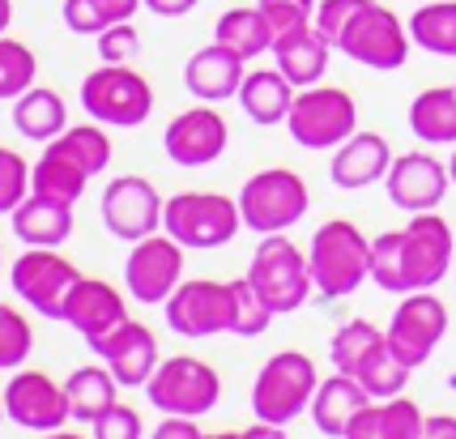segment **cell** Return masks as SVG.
Returning <instances> with one entry per match:
<instances>
[{
  "instance_id": "6da1fadb",
  "label": "cell",
  "mask_w": 456,
  "mask_h": 439,
  "mask_svg": "<svg viewBox=\"0 0 456 439\" xmlns=\"http://www.w3.org/2000/svg\"><path fill=\"white\" fill-rule=\"evenodd\" d=\"M307 269H312L316 295H324V299L354 295L358 286L371 278V240L346 218L324 222L316 235H312Z\"/></svg>"
},
{
  "instance_id": "7a4b0ae2",
  "label": "cell",
  "mask_w": 456,
  "mask_h": 439,
  "mask_svg": "<svg viewBox=\"0 0 456 439\" xmlns=\"http://www.w3.org/2000/svg\"><path fill=\"white\" fill-rule=\"evenodd\" d=\"M248 281L256 286L260 299L273 307V316L298 312L316 290L312 269H307V252L295 240H286V231L281 235H260L252 264H248Z\"/></svg>"
},
{
  "instance_id": "3957f363",
  "label": "cell",
  "mask_w": 456,
  "mask_h": 439,
  "mask_svg": "<svg viewBox=\"0 0 456 439\" xmlns=\"http://www.w3.org/2000/svg\"><path fill=\"white\" fill-rule=\"evenodd\" d=\"M320 388L316 362L307 359L303 350H278L273 359L256 371L252 384V414L260 422H295L303 410H312V397Z\"/></svg>"
},
{
  "instance_id": "277c9868",
  "label": "cell",
  "mask_w": 456,
  "mask_h": 439,
  "mask_svg": "<svg viewBox=\"0 0 456 439\" xmlns=\"http://www.w3.org/2000/svg\"><path fill=\"white\" fill-rule=\"evenodd\" d=\"M235 200H239V214H243V226L256 231V235H281L295 222H303V214L312 209V192H307L303 175H295L290 167L256 171L252 180L239 188Z\"/></svg>"
},
{
  "instance_id": "5b68a950",
  "label": "cell",
  "mask_w": 456,
  "mask_h": 439,
  "mask_svg": "<svg viewBox=\"0 0 456 439\" xmlns=\"http://www.w3.org/2000/svg\"><path fill=\"white\" fill-rule=\"evenodd\" d=\"M162 231L183 248H226L243 231V214H239L235 197L222 192H175L162 209Z\"/></svg>"
},
{
  "instance_id": "8992f818",
  "label": "cell",
  "mask_w": 456,
  "mask_h": 439,
  "mask_svg": "<svg viewBox=\"0 0 456 439\" xmlns=\"http://www.w3.org/2000/svg\"><path fill=\"white\" fill-rule=\"evenodd\" d=\"M81 107L86 116L111 128H141L154 111V90L128 64H102L81 81Z\"/></svg>"
},
{
  "instance_id": "52a82bcc",
  "label": "cell",
  "mask_w": 456,
  "mask_h": 439,
  "mask_svg": "<svg viewBox=\"0 0 456 439\" xmlns=\"http://www.w3.org/2000/svg\"><path fill=\"white\" fill-rule=\"evenodd\" d=\"M286 128L303 150H338L341 141L358 133V102L338 85H307L290 102Z\"/></svg>"
},
{
  "instance_id": "ba28073f",
  "label": "cell",
  "mask_w": 456,
  "mask_h": 439,
  "mask_svg": "<svg viewBox=\"0 0 456 439\" xmlns=\"http://www.w3.org/2000/svg\"><path fill=\"white\" fill-rule=\"evenodd\" d=\"M410 26L388 9V4H362L354 13V21L341 30V39L333 43L341 56H350L354 64L379 69V73H393L410 61Z\"/></svg>"
},
{
  "instance_id": "9c48e42d",
  "label": "cell",
  "mask_w": 456,
  "mask_h": 439,
  "mask_svg": "<svg viewBox=\"0 0 456 439\" xmlns=\"http://www.w3.org/2000/svg\"><path fill=\"white\" fill-rule=\"evenodd\" d=\"M150 401L162 414H183V419H200L209 414L222 397V376L209 362L192 359V354H175V359L159 362V371L145 384Z\"/></svg>"
},
{
  "instance_id": "30bf717a",
  "label": "cell",
  "mask_w": 456,
  "mask_h": 439,
  "mask_svg": "<svg viewBox=\"0 0 456 439\" xmlns=\"http://www.w3.org/2000/svg\"><path fill=\"white\" fill-rule=\"evenodd\" d=\"M162 307H167V324L179 337H218V333L235 329V290H231V281H179L175 295Z\"/></svg>"
},
{
  "instance_id": "8fae6325",
  "label": "cell",
  "mask_w": 456,
  "mask_h": 439,
  "mask_svg": "<svg viewBox=\"0 0 456 439\" xmlns=\"http://www.w3.org/2000/svg\"><path fill=\"white\" fill-rule=\"evenodd\" d=\"M444 333H448V307H444L439 295H427V290H410V295L397 303L388 329H384L388 350H393L410 371H418L422 362L436 354V346L444 341Z\"/></svg>"
},
{
  "instance_id": "7c38bea8",
  "label": "cell",
  "mask_w": 456,
  "mask_h": 439,
  "mask_svg": "<svg viewBox=\"0 0 456 439\" xmlns=\"http://www.w3.org/2000/svg\"><path fill=\"white\" fill-rule=\"evenodd\" d=\"M81 269L73 260L56 252V248H26L18 260H13V290H18L21 303H30L39 316L47 320H60L64 312V299H69V290L77 286Z\"/></svg>"
},
{
  "instance_id": "4fadbf2b",
  "label": "cell",
  "mask_w": 456,
  "mask_h": 439,
  "mask_svg": "<svg viewBox=\"0 0 456 439\" xmlns=\"http://www.w3.org/2000/svg\"><path fill=\"white\" fill-rule=\"evenodd\" d=\"M102 226L124 243H141L162 231V209L167 200L145 175H119L102 188Z\"/></svg>"
},
{
  "instance_id": "5bb4252c",
  "label": "cell",
  "mask_w": 456,
  "mask_h": 439,
  "mask_svg": "<svg viewBox=\"0 0 456 439\" xmlns=\"http://www.w3.org/2000/svg\"><path fill=\"white\" fill-rule=\"evenodd\" d=\"M401 248H405V295L439 286L448 278V269L456 264L452 226L439 218L436 209L410 218V226L401 231Z\"/></svg>"
},
{
  "instance_id": "9a60e30c",
  "label": "cell",
  "mask_w": 456,
  "mask_h": 439,
  "mask_svg": "<svg viewBox=\"0 0 456 439\" xmlns=\"http://www.w3.org/2000/svg\"><path fill=\"white\" fill-rule=\"evenodd\" d=\"M86 346L99 354V362L111 367V376L119 379V388H145L162 362L159 337H154L141 320H119L116 329L90 337Z\"/></svg>"
},
{
  "instance_id": "2e32d148",
  "label": "cell",
  "mask_w": 456,
  "mask_h": 439,
  "mask_svg": "<svg viewBox=\"0 0 456 439\" xmlns=\"http://www.w3.org/2000/svg\"><path fill=\"white\" fill-rule=\"evenodd\" d=\"M124 281L137 303H167L183 281V243H175L171 235H150V240L133 243Z\"/></svg>"
},
{
  "instance_id": "e0dca14e",
  "label": "cell",
  "mask_w": 456,
  "mask_h": 439,
  "mask_svg": "<svg viewBox=\"0 0 456 439\" xmlns=\"http://www.w3.org/2000/svg\"><path fill=\"white\" fill-rule=\"evenodd\" d=\"M226 120L214 111V102H200V107H188L179 111L175 120L167 124L162 133V150L175 167H209L226 154Z\"/></svg>"
},
{
  "instance_id": "ac0fdd59",
  "label": "cell",
  "mask_w": 456,
  "mask_h": 439,
  "mask_svg": "<svg viewBox=\"0 0 456 439\" xmlns=\"http://www.w3.org/2000/svg\"><path fill=\"white\" fill-rule=\"evenodd\" d=\"M4 414L26 431H60L69 414V397L47 371H13L4 384Z\"/></svg>"
},
{
  "instance_id": "d6986e66",
  "label": "cell",
  "mask_w": 456,
  "mask_h": 439,
  "mask_svg": "<svg viewBox=\"0 0 456 439\" xmlns=\"http://www.w3.org/2000/svg\"><path fill=\"white\" fill-rule=\"evenodd\" d=\"M448 183H452L448 167L439 159H431V154H422V150L393 159L388 175H384L388 200H393L397 209H405V214H427V209H436L439 200L448 197Z\"/></svg>"
},
{
  "instance_id": "ffe728a7",
  "label": "cell",
  "mask_w": 456,
  "mask_h": 439,
  "mask_svg": "<svg viewBox=\"0 0 456 439\" xmlns=\"http://www.w3.org/2000/svg\"><path fill=\"white\" fill-rule=\"evenodd\" d=\"M393 145L388 137H379V133H354V137H346L333 150V162H329V180L338 183L341 192H358V188H371L388 175V167H393Z\"/></svg>"
},
{
  "instance_id": "44dd1931",
  "label": "cell",
  "mask_w": 456,
  "mask_h": 439,
  "mask_svg": "<svg viewBox=\"0 0 456 439\" xmlns=\"http://www.w3.org/2000/svg\"><path fill=\"white\" fill-rule=\"evenodd\" d=\"M60 320L90 341V337H99V333H107V329H116L119 320H128V307H124V295H119L111 281H99V278H86V273H81L77 286H73L69 299H64Z\"/></svg>"
},
{
  "instance_id": "7402d4cb",
  "label": "cell",
  "mask_w": 456,
  "mask_h": 439,
  "mask_svg": "<svg viewBox=\"0 0 456 439\" xmlns=\"http://www.w3.org/2000/svg\"><path fill=\"white\" fill-rule=\"evenodd\" d=\"M243 77H248L243 73V56L231 52V47H222L218 39L209 43V47H200V52H192V61L183 64V85L200 102L235 99Z\"/></svg>"
},
{
  "instance_id": "603a6c76",
  "label": "cell",
  "mask_w": 456,
  "mask_h": 439,
  "mask_svg": "<svg viewBox=\"0 0 456 439\" xmlns=\"http://www.w3.org/2000/svg\"><path fill=\"white\" fill-rule=\"evenodd\" d=\"M273 56H278V69L290 77L295 90H307V85H320L324 73H329V56H333V43L324 39L312 26H298V30H286L273 39Z\"/></svg>"
},
{
  "instance_id": "cb8c5ba5",
  "label": "cell",
  "mask_w": 456,
  "mask_h": 439,
  "mask_svg": "<svg viewBox=\"0 0 456 439\" xmlns=\"http://www.w3.org/2000/svg\"><path fill=\"white\" fill-rule=\"evenodd\" d=\"M367 405H371V393H367L354 376L333 371L329 379H320L316 397H312V422H316L329 439H346L350 422H354Z\"/></svg>"
},
{
  "instance_id": "d4e9b609",
  "label": "cell",
  "mask_w": 456,
  "mask_h": 439,
  "mask_svg": "<svg viewBox=\"0 0 456 439\" xmlns=\"http://www.w3.org/2000/svg\"><path fill=\"white\" fill-rule=\"evenodd\" d=\"M9 222H13V235L26 248H60L73 235V205L56 197H43V192H30L9 214Z\"/></svg>"
},
{
  "instance_id": "484cf974",
  "label": "cell",
  "mask_w": 456,
  "mask_h": 439,
  "mask_svg": "<svg viewBox=\"0 0 456 439\" xmlns=\"http://www.w3.org/2000/svg\"><path fill=\"white\" fill-rule=\"evenodd\" d=\"M295 85L290 77L281 73V69H256V73H248L243 85H239V107H243V116L252 124H286L290 116V102H295Z\"/></svg>"
},
{
  "instance_id": "4316f807",
  "label": "cell",
  "mask_w": 456,
  "mask_h": 439,
  "mask_svg": "<svg viewBox=\"0 0 456 439\" xmlns=\"http://www.w3.org/2000/svg\"><path fill=\"white\" fill-rule=\"evenodd\" d=\"M422 422H427V414H422L410 397L371 401V405L350 422L346 439H418L422 435Z\"/></svg>"
},
{
  "instance_id": "83f0119b",
  "label": "cell",
  "mask_w": 456,
  "mask_h": 439,
  "mask_svg": "<svg viewBox=\"0 0 456 439\" xmlns=\"http://www.w3.org/2000/svg\"><path fill=\"white\" fill-rule=\"evenodd\" d=\"M64 397H69V414L73 422H90L107 414L111 405L119 401V379L111 376V367L107 362H90V367H77L73 376L64 379Z\"/></svg>"
},
{
  "instance_id": "f1b7e54d",
  "label": "cell",
  "mask_w": 456,
  "mask_h": 439,
  "mask_svg": "<svg viewBox=\"0 0 456 439\" xmlns=\"http://www.w3.org/2000/svg\"><path fill=\"white\" fill-rule=\"evenodd\" d=\"M410 128L427 145H456V85H431L410 102Z\"/></svg>"
},
{
  "instance_id": "f546056e",
  "label": "cell",
  "mask_w": 456,
  "mask_h": 439,
  "mask_svg": "<svg viewBox=\"0 0 456 439\" xmlns=\"http://www.w3.org/2000/svg\"><path fill=\"white\" fill-rule=\"evenodd\" d=\"M69 124V111H64V99L56 90H43V85H30L21 99H13V128H18L26 141H56Z\"/></svg>"
},
{
  "instance_id": "4dcf8cb0",
  "label": "cell",
  "mask_w": 456,
  "mask_h": 439,
  "mask_svg": "<svg viewBox=\"0 0 456 439\" xmlns=\"http://www.w3.org/2000/svg\"><path fill=\"white\" fill-rule=\"evenodd\" d=\"M86 183H90V171H86L77 159H69L64 150H56L52 141H47L43 159L30 167V192L69 200V205H77V197L86 192Z\"/></svg>"
},
{
  "instance_id": "1f68e13d",
  "label": "cell",
  "mask_w": 456,
  "mask_h": 439,
  "mask_svg": "<svg viewBox=\"0 0 456 439\" xmlns=\"http://www.w3.org/2000/svg\"><path fill=\"white\" fill-rule=\"evenodd\" d=\"M214 39H218L222 47L239 52L243 61H252V56L273 52V26L260 13V4H243V9H226V13H222Z\"/></svg>"
},
{
  "instance_id": "d6a6232c",
  "label": "cell",
  "mask_w": 456,
  "mask_h": 439,
  "mask_svg": "<svg viewBox=\"0 0 456 439\" xmlns=\"http://www.w3.org/2000/svg\"><path fill=\"white\" fill-rule=\"evenodd\" d=\"M405 26L414 47L431 56H456V0H422Z\"/></svg>"
},
{
  "instance_id": "836d02e7",
  "label": "cell",
  "mask_w": 456,
  "mask_h": 439,
  "mask_svg": "<svg viewBox=\"0 0 456 439\" xmlns=\"http://www.w3.org/2000/svg\"><path fill=\"white\" fill-rule=\"evenodd\" d=\"M354 379L371 393V401H388V397H401V393H405V384H410V367L388 350V337H384L367 359L358 362Z\"/></svg>"
},
{
  "instance_id": "e575fe53",
  "label": "cell",
  "mask_w": 456,
  "mask_h": 439,
  "mask_svg": "<svg viewBox=\"0 0 456 439\" xmlns=\"http://www.w3.org/2000/svg\"><path fill=\"white\" fill-rule=\"evenodd\" d=\"M56 150H64L69 159H77L86 171H90V180L102 175L107 167H111V137L102 133V124H73V128H64L56 141H52Z\"/></svg>"
},
{
  "instance_id": "d590c367",
  "label": "cell",
  "mask_w": 456,
  "mask_h": 439,
  "mask_svg": "<svg viewBox=\"0 0 456 439\" xmlns=\"http://www.w3.org/2000/svg\"><path fill=\"white\" fill-rule=\"evenodd\" d=\"M379 341H384V329H376L371 320H346L338 333H333V341H329V359H333L338 371L354 376L358 362L367 359Z\"/></svg>"
},
{
  "instance_id": "8d00e7d4",
  "label": "cell",
  "mask_w": 456,
  "mask_h": 439,
  "mask_svg": "<svg viewBox=\"0 0 456 439\" xmlns=\"http://www.w3.org/2000/svg\"><path fill=\"white\" fill-rule=\"evenodd\" d=\"M39 77V56L18 39H4L0 35V102L4 99H21Z\"/></svg>"
},
{
  "instance_id": "74e56055",
  "label": "cell",
  "mask_w": 456,
  "mask_h": 439,
  "mask_svg": "<svg viewBox=\"0 0 456 439\" xmlns=\"http://www.w3.org/2000/svg\"><path fill=\"white\" fill-rule=\"evenodd\" d=\"M371 281L388 295H405V248H401V231H384L371 240Z\"/></svg>"
},
{
  "instance_id": "f35d334b",
  "label": "cell",
  "mask_w": 456,
  "mask_h": 439,
  "mask_svg": "<svg viewBox=\"0 0 456 439\" xmlns=\"http://www.w3.org/2000/svg\"><path fill=\"white\" fill-rule=\"evenodd\" d=\"M35 350L30 320L21 316L13 303H0V371H18Z\"/></svg>"
},
{
  "instance_id": "ab89813d",
  "label": "cell",
  "mask_w": 456,
  "mask_h": 439,
  "mask_svg": "<svg viewBox=\"0 0 456 439\" xmlns=\"http://www.w3.org/2000/svg\"><path fill=\"white\" fill-rule=\"evenodd\" d=\"M231 290H235V337H260L265 329H269V320H273V307L256 295V286L248 281V273L243 278L231 281Z\"/></svg>"
},
{
  "instance_id": "60d3db41",
  "label": "cell",
  "mask_w": 456,
  "mask_h": 439,
  "mask_svg": "<svg viewBox=\"0 0 456 439\" xmlns=\"http://www.w3.org/2000/svg\"><path fill=\"white\" fill-rule=\"evenodd\" d=\"M26 197H30V167L18 150L0 145V214H13Z\"/></svg>"
},
{
  "instance_id": "b9f144b4",
  "label": "cell",
  "mask_w": 456,
  "mask_h": 439,
  "mask_svg": "<svg viewBox=\"0 0 456 439\" xmlns=\"http://www.w3.org/2000/svg\"><path fill=\"white\" fill-rule=\"evenodd\" d=\"M256 4H260V13L269 18V26H273V39H278L286 30L312 26L320 0H256Z\"/></svg>"
},
{
  "instance_id": "7bdbcfd3",
  "label": "cell",
  "mask_w": 456,
  "mask_h": 439,
  "mask_svg": "<svg viewBox=\"0 0 456 439\" xmlns=\"http://www.w3.org/2000/svg\"><path fill=\"white\" fill-rule=\"evenodd\" d=\"M141 431H145L141 414L133 405H124V401H116L107 414L90 422V439H141Z\"/></svg>"
},
{
  "instance_id": "ee69618b",
  "label": "cell",
  "mask_w": 456,
  "mask_h": 439,
  "mask_svg": "<svg viewBox=\"0 0 456 439\" xmlns=\"http://www.w3.org/2000/svg\"><path fill=\"white\" fill-rule=\"evenodd\" d=\"M141 52V35L133 21H116L99 35V56L102 64H128Z\"/></svg>"
},
{
  "instance_id": "f6af8a7d",
  "label": "cell",
  "mask_w": 456,
  "mask_h": 439,
  "mask_svg": "<svg viewBox=\"0 0 456 439\" xmlns=\"http://www.w3.org/2000/svg\"><path fill=\"white\" fill-rule=\"evenodd\" d=\"M362 4H371V0H320L316 4V30L329 43H338L341 30L354 21V13L362 9Z\"/></svg>"
},
{
  "instance_id": "bcb514c9",
  "label": "cell",
  "mask_w": 456,
  "mask_h": 439,
  "mask_svg": "<svg viewBox=\"0 0 456 439\" xmlns=\"http://www.w3.org/2000/svg\"><path fill=\"white\" fill-rule=\"evenodd\" d=\"M64 26H69L73 35H94V39L107 30L90 0H64Z\"/></svg>"
},
{
  "instance_id": "7dc6e473",
  "label": "cell",
  "mask_w": 456,
  "mask_h": 439,
  "mask_svg": "<svg viewBox=\"0 0 456 439\" xmlns=\"http://www.w3.org/2000/svg\"><path fill=\"white\" fill-rule=\"evenodd\" d=\"M150 439H205L200 435L197 419H183V414H162V422L154 427Z\"/></svg>"
},
{
  "instance_id": "c3c4849f",
  "label": "cell",
  "mask_w": 456,
  "mask_h": 439,
  "mask_svg": "<svg viewBox=\"0 0 456 439\" xmlns=\"http://www.w3.org/2000/svg\"><path fill=\"white\" fill-rule=\"evenodd\" d=\"M94 4V13L102 18V26H116V21H133V13H137L145 0H90Z\"/></svg>"
},
{
  "instance_id": "681fc988",
  "label": "cell",
  "mask_w": 456,
  "mask_h": 439,
  "mask_svg": "<svg viewBox=\"0 0 456 439\" xmlns=\"http://www.w3.org/2000/svg\"><path fill=\"white\" fill-rule=\"evenodd\" d=\"M418 439H456V414H431Z\"/></svg>"
},
{
  "instance_id": "f907efd6",
  "label": "cell",
  "mask_w": 456,
  "mask_h": 439,
  "mask_svg": "<svg viewBox=\"0 0 456 439\" xmlns=\"http://www.w3.org/2000/svg\"><path fill=\"white\" fill-rule=\"evenodd\" d=\"M200 0H145V9L150 13H159V18H183V13H192Z\"/></svg>"
},
{
  "instance_id": "816d5d0a",
  "label": "cell",
  "mask_w": 456,
  "mask_h": 439,
  "mask_svg": "<svg viewBox=\"0 0 456 439\" xmlns=\"http://www.w3.org/2000/svg\"><path fill=\"white\" fill-rule=\"evenodd\" d=\"M243 439H290V435L281 431L278 422H260L256 419V427H248V431H243Z\"/></svg>"
},
{
  "instance_id": "f5cc1de1",
  "label": "cell",
  "mask_w": 456,
  "mask_h": 439,
  "mask_svg": "<svg viewBox=\"0 0 456 439\" xmlns=\"http://www.w3.org/2000/svg\"><path fill=\"white\" fill-rule=\"evenodd\" d=\"M9 21H13V0H0V35L9 30Z\"/></svg>"
},
{
  "instance_id": "db71d44e",
  "label": "cell",
  "mask_w": 456,
  "mask_h": 439,
  "mask_svg": "<svg viewBox=\"0 0 456 439\" xmlns=\"http://www.w3.org/2000/svg\"><path fill=\"white\" fill-rule=\"evenodd\" d=\"M39 439H90V435H77V431H64V427H60V431H43Z\"/></svg>"
},
{
  "instance_id": "11a10c76",
  "label": "cell",
  "mask_w": 456,
  "mask_h": 439,
  "mask_svg": "<svg viewBox=\"0 0 456 439\" xmlns=\"http://www.w3.org/2000/svg\"><path fill=\"white\" fill-rule=\"evenodd\" d=\"M205 439H243V431H218V435H205Z\"/></svg>"
},
{
  "instance_id": "9f6ffc18",
  "label": "cell",
  "mask_w": 456,
  "mask_h": 439,
  "mask_svg": "<svg viewBox=\"0 0 456 439\" xmlns=\"http://www.w3.org/2000/svg\"><path fill=\"white\" fill-rule=\"evenodd\" d=\"M448 175H452V183H456V150H452V159H448Z\"/></svg>"
},
{
  "instance_id": "6f0895ef",
  "label": "cell",
  "mask_w": 456,
  "mask_h": 439,
  "mask_svg": "<svg viewBox=\"0 0 456 439\" xmlns=\"http://www.w3.org/2000/svg\"><path fill=\"white\" fill-rule=\"evenodd\" d=\"M4 419H9V414H4V393H0V422H4Z\"/></svg>"
},
{
  "instance_id": "680465c9",
  "label": "cell",
  "mask_w": 456,
  "mask_h": 439,
  "mask_svg": "<svg viewBox=\"0 0 456 439\" xmlns=\"http://www.w3.org/2000/svg\"><path fill=\"white\" fill-rule=\"evenodd\" d=\"M452 273H456V264H452Z\"/></svg>"
}]
</instances>
